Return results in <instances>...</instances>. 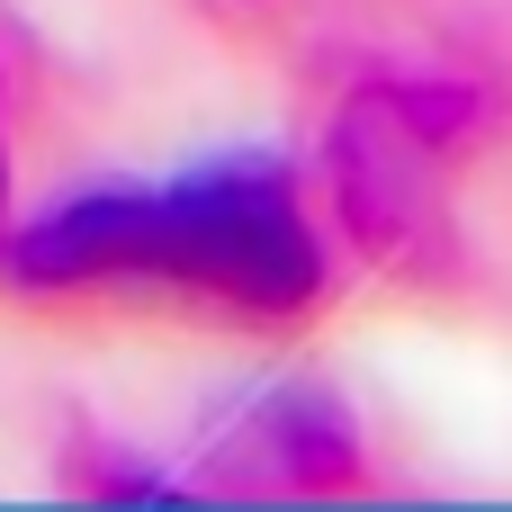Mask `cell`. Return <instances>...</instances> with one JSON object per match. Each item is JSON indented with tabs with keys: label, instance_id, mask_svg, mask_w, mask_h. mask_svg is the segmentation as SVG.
<instances>
[{
	"label": "cell",
	"instance_id": "2",
	"mask_svg": "<svg viewBox=\"0 0 512 512\" xmlns=\"http://www.w3.org/2000/svg\"><path fill=\"white\" fill-rule=\"evenodd\" d=\"M459 126V99H432V90H378L360 99L351 135H342V198H351V225L378 243V252H405V234H432L441 225V135Z\"/></svg>",
	"mask_w": 512,
	"mask_h": 512
},
{
	"label": "cell",
	"instance_id": "3",
	"mask_svg": "<svg viewBox=\"0 0 512 512\" xmlns=\"http://www.w3.org/2000/svg\"><path fill=\"white\" fill-rule=\"evenodd\" d=\"M0 198H9V153H0Z\"/></svg>",
	"mask_w": 512,
	"mask_h": 512
},
{
	"label": "cell",
	"instance_id": "1",
	"mask_svg": "<svg viewBox=\"0 0 512 512\" xmlns=\"http://www.w3.org/2000/svg\"><path fill=\"white\" fill-rule=\"evenodd\" d=\"M0 270L27 288H99V279H171L234 306H306L324 261L297 216V198L270 171H198L162 189H108L81 207L36 216L18 243H0Z\"/></svg>",
	"mask_w": 512,
	"mask_h": 512
}]
</instances>
